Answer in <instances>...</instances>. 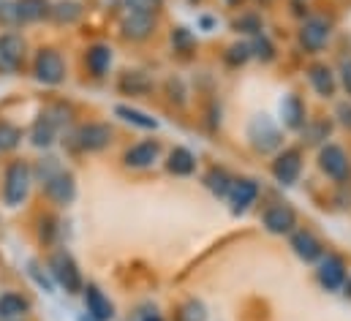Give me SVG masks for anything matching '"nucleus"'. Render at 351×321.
Here are the masks:
<instances>
[{
    "instance_id": "8fccbe9b",
    "label": "nucleus",
    "mask_w": 351,
    "mask_h": 321,
    "mask_svg": "<svg viewBox=\"0 0 351 321\" xmlns=\"http://www.w3.org/2000/svg\"><path fill=\"white\" fill-rule=\"evenodd\" d=\"M341 294H343L346 300H351V272H349V278H346V283H343V289H341Z\"/></svg>"
},
{
    "instance_id": "f3484780",
    "label": "nucleus",
    "mask_w": 351,
    "mask_h": 321,
    "mask_svg": "<svg viewBox=\"0 0 351 321\" xmlns=\"http://www.w3.org/2000/svg\"><path fill=\"white\" fill-rule=\"evenodd\" d=\"M302 74H305V82H308V87H311V93L316 98H322V101H338L341 87H338V74H335V66L332 63H327L322 58H313V60L305 63V71Z\"/></svg>"
},
{
    "instance_id": "a18cd8bd",
    "label": "nucleus",
    "mask_w": 351,
    "mask_h": 321,
    "mask_svg": "<svg viewBox=\"0 0 351 321\" xmlns=\"http://www.w3.org/2000/svg\"><path fill=\"white\" fill-rule=\"evenodd\" d=\"M311 11H313V8H311V0H289V14H291L297 22L305 19Z\"/></svg>"
},
{
    "instance_id": "603ef678",
    "label": "nucleus",
    "mask_w": 351,
    "mask_h": 321,
    "mask_svg": "<svg viewBox=\"0 0 351 321\" xmlns=\"http://www.w3.org/2000/svg\"><path fill=\"white\" fill-rule=\"evenodd\" d=\"M256 3H259V5H269V3H272V0H256Z\"/></svg>"
},
{
    "instance_id": "ea45409f",
    "label": "nucleus",
    "mask_w": 351,
    "mask_h": 321,
    "mask_svg": "<svg viewBox=\"0 0 351 321\" xmlns=\"http://www.w3.org/2000/svg\"><path fill=\"white\" fill-rule=\"evenodd\" d=\"M202 123H204V128L210 134L221 131V126H223V109H221V101L218 98H210L207 101V106L202 109Z\"/></svg>"
},
{
    "instance_id": "c9c22d12",
    "label": "nucleus",
    "mask_w": 351,
    "mask_h": 321,
    "mask_svg": "<svg viewBox=\"0 0 351 321\" xmlns=\"http://www.w3.org/2000/svg\"><path fill=\"white\" fill-rule=\"evenodd\" d=\"M172 321H210V311H207L204 300H199V297H185V300H180L175 305Z\"/></svg>"
},
{
    "instance_id": "79ce46f5",
    "label": "nucleus",
    "mask_w": 351,
    "mask_h": 321,
    "mask_svg": "<svg viewBox=\"0 0 351 321\" xmlns=\"http://www.w3.org/2000/svg\"><path fill=\"white\" fill-rule=\"evenodd\" d=\"M19 11H16V0H0V30H19Z\"/></svg>"
},
{
    "instance_id": "3c124183",
    "label": "nucleus",
    "mask_w": 351,
    "mask_h": 321,
    "mask_svg": "<svg viewBox=\"0 0 351 321\" xmlns=\"http://www.w3.org/2000/svg\"><path fill=\"white\" fill-rule=\"evenodd\" d=\"M185 3H188V5H202L204 0H185Z\"/></svg>"
},
{
    "instance_id": "4468645a",
    "label": "nucleus",
    "mask_w": 351,
    "mask_h": 321,
    "mask_svg": "<svg viewBox=\"0 0 351 321\" xmlns=\"http://www.w3.org/2000/svg\"><path fill=\"white\" fill-rule=\"evenodd\" d=\"M158 27H161L158 16L134 14V11H120L117 14V36H120V41H125L131 47L150 44L158 36Z\"/></svg>"
},
{
    "instance_id": "cd10ccee",
    "label": "nucleus",
    "mask_w": 351,
    "mask_h": 321,
    "mask_svg": "<svg viewBox=\"0 0 351 321\" xmlns=\"http://www.w3.org/2000/svg\"><path fill=\"white\" fill-rule=\"evenodd\" d=\"M229 27H232V33L237 38H254V36H259V33L267 30V22H264V14L259 8H248L245 5V8L234 11Z\"/></svg>"
},
{
    "instance_id": "f257e3e1",
    "label": "nucleus",
    "mask_w": 351,
    "mask_h": 321,
    "mask_svg": "<svg viewBox=\"0 0 351 321\" xmlns=\"http://www.w3.org/2000/svg\"><path fill=\"white\" fill-rule=\"evenodd\" d=\"M117 139V131L109 120H85L71 126L69 131H63L60 136V147L66 150V156L80 158V156H101L106 153Z\"/></svg>"
},
{
    "instance_id": "de8ad7c7",
    "label": "nucleus",
    "mask_w": 351,
    "mask_h": 321,
    "mask_svg": "<svg viewBox=\"0 0 351 321\" xmlns=\"http://www.w3.org/2000/svg\"><path fill=\"white\" fill-rule=\"evenodd\" d=\"M139 321H167V319H164V313L153 305V308H145V311L139 313Z\"/></svg>"
},
{
    "instance_id": "58836bf2",
    "label": "nucleus",
    "mask_w": 351,
    "mask_h": 321,
    "mask_svg": "<svg viewBox=\"0 0 351 321\" xmlns=\"http://www.w3.org/2000/svg\"><path fill=\"white\" fill-rule=\"evenodd\" d=\"M123 11H134V14H147V16H164L167 11V0H123Z\"/></svg>"
},
{
    "instance_id": "aec40b11",
    "label": "nucleus",
    "mask_w": 351,
    "mask_h": 321,
    "mask_svg": "<svg viewBox=\"0 0 351 321\" xmlns=\"http://www.w3.org/2000/svg\"><path fill=\"white\" fill-rule=\"evenodd\" d=\"M286 242H289V250L294 253V259H300L308 267H313L327 253V242L322 240L311 226H302V224L286 237Z\"/></svg>"
},
{
    "instance_id": "1a4fd4ad",
    "label": "nucleus",
    "mask_w": 351,
    "mask_h": 321,
    "mask_svg": "<svg viewBox=\"0 0 351 321\" xmlns=\"http://www.w3.org/2000/svg\"><path fill=\"white\" fill-rule=\"evenodd\" d=\"M41 188V196L47 204H52L55 210H66L77 202L80 196V182H77V174L69 169V166H60L58 171H52L49 177H44L38 182Z\"/></svg>"
},
{
    "instance_id": "dca6fc26",
    "label": "nucleus",
    "mask_w": 351,
    "mask_h": 321,
    "mask_svg": "<svg viewBox=\"0 0 351 321\" xmlns=\"http://www.w3.org/2000/svg\"><path fill=\"white\" fill-rule=\"evenodd\" d=\"M63 131H69V128H63V126L58 123V117L44 106V109L30 120V126H27V131H25V142H27L33 150H38V153H49V150L60 142Z\"/></svg>"
},
{
    "instance_id": "6e6552de",
    "label": "nucleus",
    "mask_w": 351,
    "mask_h": 321,
    "mask_svg": "<svg viewBox=\"0 0 351 321\" xmlns=\"http://www.w3.org/2000/svg\"><path fill=\"white\" fill-rule=\"evenodd\" d=\"M305 163H308V150L302 145H283L269 158V177L280 188H294L302 180Z\"/></svg>"
},
{
    "instance_id": "423d86ee",
    "label": "nucleus",
    "mask_w": 351,
    "mask_h": 321,
    "mask_svg": "<svg viewBox=\"0 0 351 321\" xmlns=\"http://www.w3.org/2000/svg\"><path fill=\"white\" fill-rule=\"evenodd\" d=\"M245 145L251 147V153H256L262 158H272L286 145V131L280 128V123L272 115L256 112L245 123Z\"/></svg>"
},
{
    "instance_id": "a211bd4d",
    "label": "nucleus",
    "mask_w": 351,
    "mask_h": 321,
    "mask_svg": "<svg viewBox=\"0 0 351 321\" xmlns=\"http://www.w3.org/2000/svg\"><path fill=\"white\" fill-rule=\"evenodd\" d=\"M278 123H280V128L286 131V134H300L302 128H305V123L311 120V109H308V101H305V95L302 93H297V90H289L280 101H278V117H275Z\"/></svg>"
},
{
    "instance_id": "a878e982",
    "label": "nucleus",
    "mask_w": 351,
    "mask_h": 321,
    "mask_svg": "<svg viewBox=\"0 0 351 321\" xmlns=\"http://www.w3.org/2000/svg\"><path fill=\"white\" fill-rule=\"evenodd\" d=\"M112 115H114L120 123H125V126H131V128H136V131H145V134H156V131L161 128V123H158L156 115H150V112H145V109H139V106H134V104H114Z\"/></svg>"
},
{
    "instance_id": "37998d69",
    "label": "nucleus",
    "mask_w": 351,
    "mask_h": 321,
    "mask_svg": "<svg viewBox=\"0 0 351 321\" xmlns=\"http://www.w3.org/2000/svg\"><path fill=\"white\" fill-rule=\"evenodd\" d=\"M335 74H338V87H341V93H343L346 98H351V52L338 58Z\"/></svg>"
},
{
    "instance_id": "a19ab883",
    "label": "nucleus",
    "mask_w": 351,
    "mask_h": 321,
    "mask_svg": "<svg viewBox=\"0 0 351 321\" xmlns=\"http://www.w3.org/2000/svg\"><path fill=\"white\" fill-rule=\"evenodd\" d=\"M332 123H335V128H341V131H346L351 136V98H338L335 101V106H332Z\"/></svg>"
},
{
    "instance_id": "9d476101",
    "label": "nucleus",
    "mask_w": 351,
    "mask_h": 321,
    "mask_svg": "<svg viewBox=\"0 0 351 321\" xmlns=\"http://www.w3.org/2000/svg\"><path fill=\"white\" fill-rule=\"evenodd\" d=\"M351 272L349 259L341 253V250H332L327 248V253L313 264V278H316V286L327 294H341L346 278Z\"/></svg>"
},
{
    "instance_id": "4c0bfd02",
    "label": "nucleus",
    "mask_w": 351,
    "mask_h": 321,
    "mask_svg": "<svg viewBox=\"0 0 351 321\" xmlns=\"http://www.w3.org/2000/svg\"><path fill=\"white\" fill-rule=\"evenodd\" d=\"M27 278L41 289V292H47V294H55V281H52V275H49V270H47V264L41 261V259H30L27 264Z\"/></svg>"
},
{
    "instance_id": "0eeeda50",
    "label": "nucleus",
    "mask_w": 351,
    "mask_h": 321,
    "mask_svg": "<svg viewBox=\"0 0 351 321\" xmlns=\"http://www.w3.org/2000/svg\"><path fill=\"white\" fill-rule=\"evenodd\" d=\"M313 163H316L319 174H322L330 185H335V188L351 185V153L346 145L330 139L327 145H322V147L316 150Z\"/></svg>"
},
{
    "instance_id": "c85d7f7f",
    "label": "nucleus",
    "mask_w": 351,
    "mask_h": 321,
    "mask_svg": "<svg viewBox=\"0 0 351 321\" xmlns=\"http://www.w3.org/2000/svg\"><path fill=\"white\" fill-rule=\"evenodd\" d=\"M85 14H88V5L82 0H52L47 22H52L58 27H74L85 19Z\"/></svg>"
},
{
    "instance_id": "7ed1b4c3",
    "label": "nucleus",
    "mask_w": 351,
    "mask_h": 321,
    "mask_svg": "<svg viewBox=\"0 0 351 321\" xmlns=\"http://www.w3.org/2000/svg\"><path fill=\"white\" fill-rule=\"evenodd\" d=\"M332 36H335V19L330 14H322V11H311L305 19L297 22V30H294V44L300 49V55L305 58H322L330 44H332Z\"/></svg>"
},
{
    "instance_id": "4be33fe9",
    "label": "nucleus",
    "mask_w": 351,
    "mask_h": 321,
    "mask_svg": "<svg viewBox=\"0 0 351 321\" xmlns=\"http://www.w3.org/2000/svg\"><path fill=\"white\" fill-rule=\"evenodd\" d=\"M80 297H82V305H85V313H82V319L80 321H114L117 308H114L112 297L101 289V283L85 281Z\"/></svg>"
},
{
    "instance_id": "f03ea898",
    "label": "nucleus",
    "mask_w": 351,
    "mask_h": 321,
    "mask_svg": "<svg viewBox=\"0 0 351 321\" xmlns=\"http://www.w3.org/2000/svg\"><path fill=\"white\" fill-rule=\"evenodd\" d=\"M33 185H36L33 163L27 158H19V156L8 158L3 166V177H0V204L5 210L25 207L33 193Z\"/></svg>"
},
{
    "instance_id": "20e7f679",
    "label": "nucleus",
    "mask_w": 351,
    "mask_h": 321,
    "mask_svg": "<svg viewBox=\"0 0 351 321\" xmlns=\"http://www.w3.org/2000/svg\"><path fill=\"white\" fill-rule=\"evenodd\" d=\"M55 286L69 294V297H80L82 294V286H85V272L77 261V256L66 248V245H58V248H49L47 259H44Z\"/></svg>"
},
{
    "instance_id": "412c9836",
    "label": "nucleus",
    "mask_w": 351,
    "mask_h": 321,
    "mask_svg": "<svg viewBox=\"0 0 351 321\" xmlns=\"http://www.w3.org/2000/svg\"><path fill=\"white\" fill-rule=\"evenodd\" d=\"M82 69L93 82L109 80L114 69V47L109 41H90L82 49Z\"/></svg>"
},
{
    "instance_id": "e433bc0d",
    "label": "nucleus",
    "mask_w": 351,
    "mask_h": 321,
    "mask_svg": "<svg viewBox=\"0 0 351 321\" xmlns=\"http://www.w3.org/2000/svg\"><path fill=\"white\" fill-rule=\"evenodd\" d=\"M164 95H167V101L177 106V109H185L188 104H191V90H188V84L182 77H167L164 80Z\"/></svg>"
},
{
    "instance_id": "bb28decb",
    "label": "nucleus",
    "mask_w": 351,
    "mask_h": 321,
    "mask_svg": "<svg viewBox=\"0 0 351 321\" xmlns=\"http://www.w3.org/2000/svg\"><path fill=\"white\" fill-rule=\"evenodd\" d=\"M33 313V300L25 292L5 289L0 292V321H22Z\"/></svg>"
},
{
    "instance_id": "2eb2a0df",
    "label": "nucleus",
    "mask_w": 351,
    "mask_h": 321,
    "mask_svg": "<svg viewBox=\"0 0 351 321\" xmlns=\"http://www.w3.org/2000/svg\"><path fill=\"white\" fill-rule=\"evenodd\" d=\"M262 180L251 177V174H237L232 182V191L226 196V207L232 213V218H245L251 210H256V204L262 202Z\"/></svg>"
},
{
    "instance_id": "5701e85b",
    "label": "nucleus",
    "mask_w": 351,
    "mask_h": 321,
    "mask_svg": "<svg viewBox=\"0 0 351 321\" xmlns=\"http://www.w3.org/2000/svg\"><path fill=\"white\" fill-rule=\"evenodd\" d=\"M164 171L169 177H177V180H188L199 171V156L196 150H191L188 145H172L167 153H164V160H161Z\"/></svg>"
},
{
    "instance_id": "b1692460",
    "label": "nucleus",
    "mask_w": 351,
    "mask_h": 321,
    "mask_svg": "<svg viewBox=\"0 0 351 321\" xmlns=\"http://www.w3.org/2000/svg\"><path fill=\"white\" fill-rule=\"evenodd\" d=\"M332 134H335V123L330 115H311L305 128L297 134L300 136L297 145H302L305 150H319L322 145H327L332 139Z\"/></svg>"
},
{
    "instance_id": "864d4df0",
    "label": "nucleus",
    "mask_w": 351,
    "mask_h": 321,
    "mask_svg": "<svg viewBox=\"0 0 351 321\" xmlns=\"http://www.w3.org/2000/svg\"><path fill=\"white\" fill-rule=\"evenodd\" d=\"M22 321H25V319H22Z\"/></svg>"
},
{
    "instance_id": "c756f323",
    "label": "nucleus",
    "mask_w": 351,
    "mask_h": 321,
    "mask_svg": "<svg viewBox=\"0 0 351 321\" xmlns=\"http://www.w3.org/2000/svg\"><path fill=\"white\" fill-rule=\"evenodd\" d=\"M169 49L177 60H191L199 49V36L188 25H172L169 30Z\"/></svg>"
},
{
    "instance_id": "7c9ffc66",
    "label": "nucleus",
    "mask_w": 351,
    "mask_h": 321,
    "mask_svg": "<svg viewBox=\"0 0 351 321\" xmlns=\"http://www.w3.org/2000/svg\"><path fill=\"white\" fill-rule=\"evenodd\" d=\"M248 63H254L248 38H234L232 44L223 47V52H221V66H223L226 71H240V69H245Z\"/></svg>"
},
{
    "instance_id": "9b49d317",
    "label": "nucleus",
    "mask_w": 351,
    "mask_h": 321,
    "mask_svg": "<svg viewBox=\"0 0 351 321\" xmlns=\"http://www.w3.org/2000/svg\"><path fill=\"white\" fill-rule=\"evenodd\" d=\"M259 221H262V229L269 237H289L302 224L300 210L289 199H272V202H267L262 207Z\"/></svg>"
},
{
    "instance_id": "72a5a7b5",
    "label": "nucleus",
    "mask_w": 351,
    "mask_h": 321,
    "mask_svg": "<svg viewBox=\"0 0 351 321\" xmlns=\"http://www.w3.org/2000/svg\"><path fill=\"white\" fill-rule=\"evenodd\" d=\"M25 142V128L8 117H0V156H14Z\"/></svg>"
},
{
    "instance_id": "473e14b6",
    "label": "nucleus",
    "mask_w": 351,
    "mask_h": 321,
    "mask_svg": "<svg viewBox=\"0 0 351 321\" xmlns=\"http://www.w3.org/2000/svg\"><path fill=\"white\" fill-rule=\"evenodd\" d=\"M49 8H52V0H16V11H19L22 27L47 22L49 19Z\"/></svg>"
},
{
    "instance_id": "393cba45",
    "label": "nucleus",
    "mask_w": 351,
    "mask_h": 321,
    "mask_svg": "<svg viewBox=\"0 0 351 321\" xmlns=\"http://www.w3.org/2000/svg\"><path fill=\"white\" fill-rule=\"evenodd\" d=\"M234 177H237V174H234L229 166H223V163H213V166H207V169L202 171V185H204V191H207L213 199L226 202Z\"/></svg>"
},
{
    "instance_id": "39448f33",
    "label": "nucleus",
    "mask_w": 351,
    "mask_h": 321,
    "mask_svg": "<svg viewBox=\"0 0 351 321\" xmlns=\"http://www.w3.org/2000/svg\"><path fill=\"white\" fill-rule=\"evenodd\" d=\"M30 77L41 87H63L69 82V60L60 47L41 44L30 52Z\"/></svg>"
},
{
    "instance_id": "2f4dec72",
    "label": "nucleus",
    "mask_w": 351,
    "mask_h": 321,
    "mask_svg": "<svg viewBox=\"0 0 351 321\" xmlns=\"http://www.w3.org/2000/svg\"><path fill=\"white\" fill-rule=\"evenodd\" d=\"M248 44H251L254 63H259V66H275V63H278L280 47H278V41H275L267 30L259 33V36H254V38H248Z\"/></svg>"
},
{
    "instance_id": "6ab92c4d",
    "label": "nucleus",
    "mask_w": 351,
    "mask_h": 321,
    "mask_svg": "<svg viewBox=\"0 0 351 321\" xmlns=\"http://www.w3.org/2000/svg\"><path fill=\"white\" fill-rule=\"evenodd\" d=\"M114 90L125 98H150L156 90H158V80L153 71L147 69H139V66H131V69H123L114 80Z\"/></svg>"
},
{
    "instance_id": "49530a36",
    "label": "nucleus",
    "mask_w": 351,
    "mask_h": 321,
    "mask_svg": "<svg viewBox=\"0 0 351 321\" xmlns=\"http://www.w3.org/2000/svg\"><path fill=\"white\" fill-rule=\"evenodd\" d=\"M93 8H101L104 14L117 16L123 11V0H93Z\"/></svg>"
},
{
    "instance_id": "f704fd0d",
    "label": "nucleus",
    "mask_w": 351,
    "mask_h": 321,
    "mask_svg": "<svg viewBox=\"0 0 351 321\" xmlns=\"http://www.w3.org/2000/svg\"><path fill=\"white\" fill-rule=\"evenodd\" d=\"M38 240L41 245H47V248H58V245H63V221H60V215H55V213H44L41 218H38Z\"/></svg>"
},
{
    "instance_id": "09e8293b",
    "label": "nucleus",
    "mask_w": 351,
    "mask_h": 321,
    "mask_svg": "<svg viewBox=\"0 0 351 321\" xmlns=\"http://www.w3.org/2000/svg\"><path fill=\"white\" fill-rule=\"evenodd\" d=\"M226 8H232V11H240V8H245L248 5V0H221Z\"/></svg>"
},
{
    "instance_id": "c03bdc74",
    "label": "nucleus",
    "mask_w": 351,
    "mask_h": 321,
    "mask_svg": "<svg viewBox=\"0 0 351 321\" xmlns=\"http://www.w3.org/2000/svg\"><path fill=\"white\" fill-rule=\"evenodd\" d=\"M196 30H202V33H215V30H218V16H215V14H207V11L196 14Z\"/></svg>"
},
{
    "instance_id": "f8f14e48",
    "label": "nucleus",
    "mask_w": 351,
    "mask_h": 321,
    "mask_svg": "<svg viewBox=\"0 0 351 321\" xmlns=\"http://www.w3.org/2000/svg\"><path fill=\"white\" fill-rule=\"evenodd\" d=\"M30 63V44L19 30H0V77H16Z\"/></svg>"
},
{
    "instance_id": "ddd939ff",
    "label": "nucleus",
    "mask_w": 351,
    "mask_h": 321,
    "mask_svg": "<svg viewBox=\"0 0 351 321\" xmlns=\"http://www.w3.org/2000/svg\"><path fill=\"white\" fill-rule=\"evenodd\" d=\"M164 153H167L164 142L150 134L145 139H136V142L125 145V150L120 153V163L128 171H150L164 160Z\"/></svg>"
}]
</instances>
